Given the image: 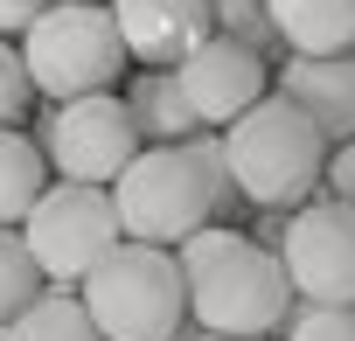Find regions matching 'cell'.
<instances>
[{
    "mask_svg": "<svg viewBox=\"0 0 355 341\" xmlns=\"http://www.w3.org/2000/svg\"><path fill=\"white\" fill-rule=\"evenodd\" d=\"M49 195V153L28 132H0V230H21Z\"/></svg>",
    "mask_w": 355,
    "mask_h": 341,
    "instance_id": "obj_14",
    "label": "cell"
},
{
    "mask_svg": "<svg viewBox=\"0 0 355 341\" xmlns=\"http://www.w3.org/2000/svg\"><path fill=\"white\" fill-rule=\"evenodd\" d=\"M42 153L56 167V182L70 189H119V175L146 153L125 98H77V105H56L49 125H42Z\"/></svg>",
    "mask_w": 355,
    "mask_h": 341,
    "instance_id": "obj_7",
    "label": "cell"
},
{
    "mask_svg": "<svg viewBox=\"0 0 355 341\" xmlns=\"http://www.w3.org/2000/svg\"><path fill=\"white\" fill-rule=\"evenodd\" d=\"M279 98L327 139L348 146L355 139V56H286L279 63Z\"/></svg>",
    "mask_w": 355,
    "mask_h": 341,
    "instance_id": "obj_11",
    "label": "cell"
},
{
    "mask_svg": "<svg viewBox=\"0 0 355 341\" xmlns=\"http://www.w3.org/2000/svg\"><path fill=\"white\" fill-rule=\"evenodd\" d=\"M21 244L42 272L49 292H77L119 244V209H112V189H70V182H49V195L35 202V216L21 223Z\"/></svg>",
    "mask_w": 355,
    "mask_h": 341,
    "instance_id": "obj_6",
    "label": "cell"
},
{
    "mask_svg": "<svg viewBox=\"0 0 355 341\" xmlns=\"http://www.w3.org/2000/svg\"><path fill=\"white\" fill-rule=\"evenodd\" d=\"M223 153H230L237 202H251V209H300L327 175V139L286 98H265L258 112H244L223 132Z\"/></svg>",
    "mask_w": 355,
    "mask_h": 341,
    "instance_id": "obj_4",
    "label": "cell"
},
{
    "mask_svg": "<svg viewBox=\"0 0 355 341\" xmlns=\"http://www.w3.org/2000/svg\"><path fill=\"white\" fill-rule=\"evenodd\" d=\"M21 63H28L35 98L77 105V98H105L132 56L119 42L112 8H98V0H56V8L21 35Z\"/></svg>",
    "mask_w": 355,
    "mask_h": 341,
    "instance_id": "obj_5",
    "label": "cell"
},
{
    "mask_svg": "<svg viewBox=\"0 0 355 341\" xmlns=\"http://www.w3.org/2000/svg\"><path fill=\"white\" fill-rule=\"evenodd\" d=\"M112 209H119L125 244H153V251H182L189 237L216 230L237 209L223 132H202L189 146H146L125 175H119Z\"/></svg>",
    "mask_w": 355,
    "mask_h": 341,
    "instance_id": "obj_1",
    "label": "cell"
},
{
    "mask_svg": "<svg viewBox=\"0 0 355 341\" xmlns=\"http://www.w3.org/2000/svg\"><path fill=\"white\" fill-rule=\"evenodd\" d=\"M209 8H216V35H223V42H244V49H258V56L279 49L265 0H209Z\"/></svg>",
    "mask_w": 355,
    "mask_h": 341,
    "instance_id": "obj_17",
    "label": "cell"
},
{
    "mask_svg": "<svg viewBox=\"0 0 355 341\" xmlns=\"http://www.w3.org/2000/svg\"><path fill=\"white\" fill-rule=\"evenodd\" d=\"M182 279H189V327L196 334H237V341H272L293 327L300 299L279 265L244 230H202L182 244Z\"/></svg>",
    "mask_w": 355,
    "mask_h": 341,
    "instance_id": "obj_2",
    "label": "cell"
},
{
    "mask_svg": "<svg viewBox=\"0 0 355 341\" xmlns=\"http://www.w3.org/2000/svg\"><path fill=\"white\" fill-rule=\"evenodd\" d=\"M35 105V84H28V63L15 42H0V132H21V112Z\"/></svg>",
    "mask_w": 355,
    "mask_h": 341,
    "instance_id": "obj_18",
    "label": "cell"
},
{
    "mask_svg": "<svg viewBox=\"0 0 355 341\" xmlns=\"http://www.w3.org/2000/svg\"><path fill=\"white\" fill-rule=\"evenodd\" d=\"M174 77H182V98L202 119V132H230L244 112L265 105V56L244 42H223V35H209Z\"/></svg>",
    "mask_w": 355,
    "mask_h": 341,
    "instance_id": "obj_9",
    "label": "cell"
},
{
    "mask_svg": "<svg viewBox=\"0 0 355 341\" xmlns=\"http://www.w3.org/2000/svg\"><path fill=\"white\" fill-rule=\"evenodd\" d=\"M0 341H105V334L91 327V313H84L77 292H49V286H42L21 320L0 327Z\"/></svg>",
    "mask_w": 355,
    "mask_h": 341,
    "instance_id": "obj_15",
    "label": "cell"
},
{
    "mask_svg": "<svg viewBox=\"0 0 355 341\" xmlns=\"http://www.w3.org/2000/svg\"><path fill=\"white\" fill-rule=\"evenodd\" d=\"M35 292H42V272H35L21 230H0V327L21 320V313L35 306Z\"/></svg>",
    "mask_w": 355,
    "mask_h": 341,
    "instance_id": "obj_16",
    "label": "cell"
},
{
    "mask_svg": "<svg viewBox=\"0 0 355 341\" xmlns=\"http://www.w3.org/2000/svg\"><path fill=\"white\" fill-rule=\"evenodd\" d=\"M91 327L105 341H174L189 327V279L182 251H153V244H119L84 286H77Z\"/></svg>",
    "mask_w": 355,
    "mask_h": 341,
    "instance_id": "obj_3",
    "label": "cell"
},
{
    "mask_svg": "<svg viewBox=\"0 0 355 341\" xmlns=\"http://www.w3.org/2000/svg\"><path fill=\"white\" fill-rule=\"evenodd\" d=\"M112 21H119V42L139 70H182L216 35L209 0H112Z\"/></svg>",
    "mask_w": 355,
    "mask_h": 341,
    "instance_id": "obj_10",
    "label": "cell"
},
{
    "mask_svg": "<svg viewBox=\"0 0 355 341\" xmlns=\"http://www.w3.org/2000/svg\"><path fill=\"white\" fill-rule=\"evenodd\" d=\"M279 341H355V306H300Z\"/></svg>",
    "mask_w": 355,
    "mask_h": 341,
    "instance_id": "obj_19",
    "label": "cell"
},
{
    "mask_svg": "<svg viewBox=\"0 0 355 341\" xmlns=\"http://www.w3.org/2000/svg\"><path fill=\"white\" fill-rule=\"evenodd\" d=\"M279 265L300 306H355V209H341L334 195L293 209L279 237Z\"/></svg>",
    "mask_w": 355,
    "mask_h": 341,
    "instance_id": "obj_8",
    "label": "cell"
},
{
    "mask_svg": "<svg viewBox=\"0 0 355 341\" xmlns=\"http://www.w3.org/2000/svg\"><path fill=\"white\" fill-rule=\"evenodd\" d=\"M125 112H132V125H139L146 146H189V139H202V119L189 112L174 70H139L132 91H125Z\"/></svg>",
    "mask_w": 355,
    "mask_h": 341,
    "instance_id": "obj_13",
    "label": "cell"
},
{
    "mask_svg": "<svg viewBox=\"0 0 355 341\" xmlns=\"http://www.w3.org/2000/svg\"><path fill=\"white\" fill-rule=\"evenodd\" d=\"M174 341H237V334H196V327H182Z\"/></svg>",
    "mask_w": 355,
    "mask_h": 341,
    "instance_id": "obj_22",
    "label": "cell"
},
{
    "mask_svg": "<svg viewBox=\"0 0 355 341\" xmlns=\"http://www.w3.org/2000/svg\"><path fill=\"white\" fill-rule=\"evenodd\" d=\"M327 195H334L341 209H355V139L327 153Z\"/></svg>",
    "mask_w": 355,
    "mask_h": 341,
    "instance_id": "obj_20",
    "label": "cell"
},
{
    "mask_svg": "<svg viewBox=\"0 0 355 341\" xmlns=\"http://www.w3.org/2000/svg\"><path fill=\"white\" fill-rule=\"evenodd\" d=\"M49 8H56V0H0V42H8V35H28Z\"/></svg>",
    "mask_w": 355,
    "mask_h": 341,
    "instance_id": "obj_21",
    "label": "cell"
},
{
    "mask_svg": "<svg viewBox=\"0 0 355 341\" xmlns=\"http://www.w3.org/2000/svg\"><path fill=\"white\" fill-rule=\"evenodd\" d=\"M286 56H355V0H265Z\"/></svg>",
    "mask_w": 355,
    "mask_h": 341,
    "instance_id": "obj_12",
    "label": "cell"
}]
</instances>
